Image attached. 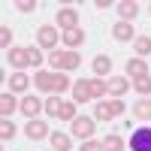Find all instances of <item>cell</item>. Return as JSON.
Masks as SVG:
<instances>
[{"label": "cell", "mask_w": 151, "mask_h": 151, "mask_svg": "<svg viewBox=\"0 0 151 151\" xmlns=\"http://www.w3.org/2000/svg\"><path fill=\"white\" fill-rule=\"evenodd\" d=\"M33 85L42 88V91H48V94H60V91H67V88H73L64 73H48V70H40V73H36V76H33Z\"/></svg>", "instance_id": "1"}, {"label": "cell", "mask_w": 151, "mask_h": 151, "mask_svg": "<svg viewBox=\"0 0 151 151\" xmlns=\"http://www.w3.org/2000/svg\"><path fill=\"white\" fill-rule=\"evenodd\" d=\"M6 60L15 70H24V67H40L42 64V55H40V48H21V45H15V48L6 52Z\"/></svg>", "instance_id": "2"}, {"label": "cell", "mask_w": 151, "mask_h": 151, "mask_svg": "<svg viewBox=\"0 0 151 151\" xmlns=\"http://www.w3.org/2000/svg\"><path fill=\"white\" fill-rule=\"evenodd\" d=\"M42 109H45L52 118H60V121H73V118H76V103H67V100H60L58 94L48 97Z\"/></svg>", "instance_id": "3"}, {"label": "cell", "mask_w": 151, "mask_h": 151, "mask_svg": "<svg viewBox=\"0 0 151 151\" xmlns=\"http://www.w3.org/2000/svg\"><path fill=\"white\" fill-rule=\"evenodd\" d=\"M48 64H52L55 70H79L82 67V55H76V52H55L48 55Z\"/></svg>", "instance_id": "4"}, {"label": "cell", "mask_w": 151, "mask_h": 151, "mask_svg": "<svg viewBox=\"0 0 151 151\" xmlns=\"http://www.w3.org/2000/svg\"><path fill=\"white\" fill-rule=\"evenodd\" d=\"M118 115H124V103L121 100H109V103H97L94 106V118L97 121H112Z\"/></svg>", "instance_id": "5"}, {"label": "cell", "mask_w": 151, "mask_h": 151, "mask_svg": "<svg viewBox=\"0 0 151 151\" xmlns=\"http://www.w3.org/2000/svg\"><path fill=\"white\" fill-rule=\"evenodd\" d=\"M130 151H151V127H136L127 139Z\"/></svg>", "instance_id": "6"}, {"label": "cell", "mask_w": 151, "mask_h": 151, "mask_svg": "<svg viewBox=\"0 0 151 151\" xmlns=\"http://www.w3.org/2000/svg\"><path fill=\"white\" fill-rule=\"evenodd\" d=\"M24 133H27L30 142H40V139H45V136H52V133H48V124L40 121V118H30L27 127H24Z\"/></svg>", "instance_id": "7"}, {"label": "cell", "mask_w": 151, "mask_h": 151, "mask_svg": "<svg viewBox=\"0 0 151 151\" xmlns=\"http://www.w3.org/2000/svg\"><path fill=\"white\" fill-rule=\"evenodd\" d=\"M73 136H76V139H91V136H94V121L91 118H73Z\"/></svg>", "instance_id": "8"}, {"label": "cell", "mask_w": 151, "mask_h": 151, "mask_svg": "<svg viewBox=\"0 0 151 151\" xmlns=\"http://www.w3.org/2000/svg\"><path fill=\"white\" fill-rule=\"evenodd\" d=\"M36 40H40V45H42V48L55 52V45H58V30L52 27V24H42V27L36 30Z\"/></svg>", "instance_id": "9"}, {"label": "cell", "mask_w": 151, "mask_h": 151, "mask_svg": "<svg viewBox=\"0 0 151 151\" xmlns=\"http://www.w3.org/2000/svg\"><path fill=\"white\" fill-rule=\"evenodd\" d=\"M58 27L60 30H73V27H79V12H76V9H60L58 12Z\"/></svg>", "instance_id": "10"}, {"label": "cell", "mask_w": 151, "mask_h": 151, "mask_svg": "<svg viewBox=\"0 0 151 151\" xmlns=\"http://www.w3.org/2000/svg\"><path fill=\"white\" fill-rule=\"evenodd\" d=\"M42 106H45V100H40V97H33V94H27V97L21 100V106H18V109H21L24 115H27V121H30V118L36 115V112L42 109Z\"/></svg>", "instance_id": "11"}, {"label": "cell", "mask_w": 151, "mask_h": 151, "mask_svg": "<svg viewBox=\"0 0 151 151\" xmlns=\"http://www.w3.org/2000/svg\"><path fill=\"white\" fill-rule=\"evenodd\" d=\"M112 36H115L118 42H130V40H136V30H133L130 21H118L115 27H112Z\"/></svg>", "instance_id": "12"}, {"label": "cell", "mask_w": 151, "mask_h": 151, "mask_svg": "<svg viewBox=\"0 0 151 151\" xmlns=\"http://www.w3.org/2000/svg\"><path fill=\"white\" fill-rule=\"evenodd\" d=\"M88 100H91V85L79 79L73 85V103H88Z\"/></svg>", "instance_id": "13"}, {"label": "cell", "mask_w": 151, "mask_h": 151, "mask_svg": "<svg viewBox=\"0 0 151 151\" xmlns=\"http://www.w3.org/2000/svg\"><path fill=\"white\" fill-rule=\"evenodd\" d=\"M18 106H21V100H15L12 94H6V91H3V97H0V115H3V118H9Z\"/></svg>", "instance_id": "14"}, {"label": "cell", "mask_w": 151, "mask_h": 151, "mask_svg": "<svg viewBox=\"0 0 151 151\" xmlns=\"http://www.w3.org/2000/svg\"><path fill=\"white\" fill-rule=\"evenodd\" d=\"M127 76H133V79H142V76H148V64H145L142 58L127 60Z\"/></svg>", "instance_id": "15"}, {"label": "cell", "mask_w": 151, "mask_h": 151, "mask_svg": "<svg viewBox=\"0 0 151 151\" xmlns=\"http://www.w3.org/2000/svg\"><path fill=\"white\" fill-rule=\"evenodd\" d=\"M118 12H121V21H133L136 12H139V3H133V0H121V3H118Z\"/></svg>", "instance_id": "16"}, {"label": "cell", "mask_w": 151, "mask_h": 151, "mask_svg": "<svg viewBox=\"0 0 151 151\" xmlns=\"http://www.w3.org/2000/svg\"><path fill=\"white\" fill-rule=\"evenodd\" d=\"M64 42L70 45V52H73L76 45H82V42H85V30H82V27H73V30H64Z\"/></svg>", "instance_id": "17"}, {"label": "cell", "mask_w": 151, "mask_h": 151, "mask_svg": "<svg viewBox=\"0 0 151 151\" xmlns=\"http://www.w3.org/2000/svg\"><path fill=\"white\" fill-rule=\"evenodd\" d=\"M27 85H30V79L21 70H15V73L9 76V91H27Z\"/></svg>", "instance_id": "18"}, {"label": "cell", "mask_w": 151, "mask_h": 151, "mask_svg": "<svg viewBox=\"0 0 151 151\" xmlns=\"http://www.w3.org/2000/svg\"><path fill=\"white\" fill-rule=\"evenodd\" d=\"M127 88H130L127 76H124V79H118V76H115V79H109V82H106V91H109V94H115V97H121Z\"/></svg>", "instance_id": "19"}, {"label": "cell", "mask_w": 151, "mask_h": 151, "mask_svg": "<svg viewBox=\"0 0 151 151\" xmlns=\"http://www.w3.org/2000/svg\"><path fill=\"white\" fill-rule=\"evenodd\" d=\"M94 73L97 76H109L112 73V58L109 55H97L94 58Z\"/></svg>", "instance_id": "20"}, {"label": "cell", "mask_w": 151, "mask_h": 151, "mask_svg": "<svg viewBox=\"0 0 151 151\" xmlns=\"http://www.w3.org/2000/svg\"><path fill=\"white\" fill-rule=\"evenodd\" d=\"M133 115H136V118H142V121H151V100H148V97L139 100V103L133 106Z\"/></svg>", "instance_id": "21"}, {"label": "cell", "mask_w": 151, "mask_h": 151, "mask_svg": "<svg viewBox=\"0 0 151 151\" xmlns=\"http://www.w3.org/2000/svg\"><path fill=\"white\" fill-rule=\"evenodd\" d=\"M48 139H52V148H55V151H70V136H64V133H52Z\"/></svg>", "instance_id": "22"}, {"label": "cell", "mask_w": 151, "mask_h": 151, "mask_svg": "<svg viewBox=\"0 0 151 151\" xmlns=\"http://www.w3.org/2000/svg\"><path fill=\"white\" fill-rule=\"evenodd\" d=\"M103 151H124V139L121 136H106L103 139Z\"/></svg>", "instance_id": "23"}, {"label": "cell", "mask_w": 151, "mask_h": 151, "mask_svg": "<svg viewBox=\"0 0 151 151\" xmlns=\"http://www.w3.org/2000/svg\"><path fill=\"white\" fill-rule=\"evenodd\" d=\"M133 88L139 91L142 97H148L151 94V76H142V79H133Z\"/></svg>", "instance_id": "24"}, {"label": "cell", "mask_w": 151, "mask_h": 151, "mask_svg": "<svg viewBox=\"0 0 151 151\" xmlns=\"http://www.w3.org/2000/svg\"><path fill=\"white\" fill-rule=\"evenodd\" d=\"M12 136H15V124H12L9 118H3V124H0V139H12Z\"/></svg>", "instance_id": "25"}, {"label": "cell", "mask_w": 151, "mask_h": 151, "mask_svg": "<svg viewBox=\"0 0 151 151\" xmlns=\"http://www.w3.org/2000/svg\"><path fill=\"white\" fill-rule=\"evenodd\" d=\"M136 52L139 55H151V36H136Z\"/></svg>", "instance_id": "26"}, {"label": "cell", "mask_w": 151, "mask_h": 151, "mask_svg": "<svg viewBox=\"0 0 151 151\" xmlns=\"http://www.w3.org/2000/svg\"><path fill=\"white\" fill-rule=\"evenodd\" d=\"M91 85V97H103L106 94V82L103 79H94V82H88Z\"/></svg>", "instance_id": "27"}, {"label": "cell", "mask_w": 151, "mask_h": 151, "mask_svg": "<svg viewBox=\"0 0 151 151\" xmlns=\"http://www.w3.org/2000/svg\"><path fill=\"white\" fill-rule=\"evenodd\" d=\"M0 45H3V48H9V45H12V30L6 27V24L0 27Z\"/></svg>", "instance_id": "28"}, {"label": "cell", "mask_w": 151, "mask_h": 151, "mask_svg": "<svg viewBox=\"0 0 151 151\" xmlns=\"http://www.w3.org/2000/svg\"><path fill=\"white\" fill-rule=\"evenodd\" d=\"M15 9H18V12H33V9H36V3H33V0H18Z\"/></svg>", "instance_id": "29"}, {"label": "cell", "mask_w": 151, "mask_h": 151, "mask_svg": "<svg viewBox=\"0 0 151 151\" xmlns=\"http://www.w3.org/2000/svg\"><path fill=\"white\" fill-rule=\"evenodd\" d=\"M82 151H103V142H94V139H88L82 145Z\"/></svg>", "instance_id": "30"}]
</instances>
